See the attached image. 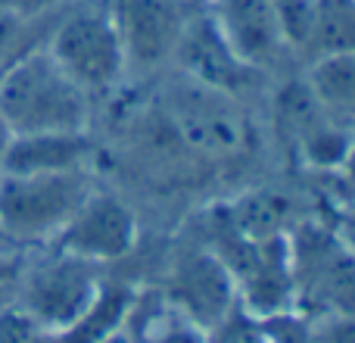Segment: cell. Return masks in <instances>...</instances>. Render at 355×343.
<instances>
[{
  "label": "cell",
  "mask_w": 355,
  "mask_h": 343,
  "mask_svg": "<svg viewBox=\"0 0 355 343\" xmlns=\"http://www.w3.org/2000/svg\"><path fill=\"white\" fill-rule=\"evenodd\" d=\"M156 110L184 150L206 169L237 166L256 150V122L240 97L202 87L175 72L159 85Z\"/></svg>",
  "instance_id": "obj_1"
},
{
  "label": "cell",
  "mask_w": 355,
  "mask_h": 343,
  "mask_svg": "<svg viewBox=\"0 0 355 343\" xmlns=\"http://www.w3.org/2000/svg\"><path fill=\"white\" fill-rule=\"evenodd\" d=\"M97 103L56 66L44 44L0 72V116L12 137L94 131Z\"/></svg>",
  "instance_id": "obj_2"
},
{
  "label": "cell",
  "mask_w": 355,
  "mask_h": 343,
  "mask_svg": "<svg viewBox=\"0 0 355 343\" xmlns=\"http://www.w3.org/2000/svg\"><path fill=\"white\" fill-rule=\"evenodd\" d=\"M97 184V166L69 172H0V240L25 253L50 246Z\"/></svg>",
  "instance_id": "obj_3"
},
{
  "label": "cell",
  "mask_w": 355,
  "mask_h": 343,
  "mask_svg": "<svg viewBox=\"0 0 355 343\" xmlns=\"http://www.w3.org/2000/svg\"><path fill=\"white\" fill-rule=\"evenodd\" d=\"M293 312L355 315V256L327 219H300L287 234Z\"/></svg>",
  "instance_id": "obj_4"
},
{
  "label": "cell",
  "mask_w": 355,
  "mask_h": 343,
  "mask_svg": "<svg viewBox=\"0 0 355 343\" xmlns=\"http://www.w3.org/2000/svg\"><path fill=\"white\" fill-rule=\"evenodd\" d=\"M44 47L94 103L119 94L128 81L122 41L106 0H81L66 10L50 28Z\"/></svg>",
  "instance_id": "obj_5"
},
{
  "label": "cell",
  "mask_w": 355,
  "mask_h": 343,
  "mask_svg": "<svg viewBox=\"0 0 355 343\" xmlns=\"http://www.w3.org/2000/svg\"><path fill=\"white\" fill-rule=\"evenodd\" d=\"M106 275L110 269L103 265H94L56 246H41L37 256H25L16 306L31 315L50 337H60L94 306Z\"/></svg>",
  "instance_id": "obj_6"
},
{
  "label": "cell",
  "mask_w": 355,
  "mask_h": 343,
  "mask_svg": "<svg viewBox=\"0 0 355 343\" xmlns=\"http://www.w3.org/2000/svg\"><path fill=\"white\" fill-rule=\"evenodd\" d=\"M271 128L281 137L284 153L315 175H334L355 141V131L321 110L300 72L271 85Z\"/></svg>",
  "instance_id": "obj_7"
},
{
  "label": "cell",
  "mask_w": 355,
  "mask_h": 343,
  "mask_svg": "<svg viewBox=\"0 0 355 343\" xmlns=\"http://www.w3.org/2000/svg\"><path fill=\"white\" fill-rule=\"evenodd\" d=\"M202 6L231 53L265 81L275 85L302 69V56L275 0H206Z\"/></svg>",
  "instance_id": "obj_8"
},
{
  "label": "cell",
  "mask_w": 355,
  "mask_h": 343,
  "mask_svg": "<svg viewBox=\"0 0 355 343\" xmlns=\"http://www.w3.org/2000/svg\"><path fill=\"white\" fill-rule=\"evenodd\" d=\"M122 41L128 78H159L175 62L196 0H106Z\"/></svg>",
  "instance_id": "obj_9"
},
{
  "label": "cell",
  "mask_w": 355,
  "mask_h": 343,
  "mask_svg": "<svg viewBox=\"0 0 355 343\" xmlns=\"http://www.w3.org/2000/svg\"><path fill=\"white\" fill-rule=\"evenodd\" d=\"M50 246L112 269L141 250V215L122 194L100 181Z\"/></svg>",
  "instance_id": "obj_10"
},
{
  "label": "cell",
  "mask_w": 355,
  "mask_h": 343,
  "mask_svg": "<svg viewBox=\"0 0 355 343\" xmlns=\"http://www.w3.org/2000/svg\"><path fill=\"white\" fill-rule=\"evenodd\" d=\"M168 306H175L181 315L209 331L218 325L234 306H240L234 278L221 265V259L206 244H190L175 253L168 262L162 284L156 287Z\"/></svg>",
  "instance_id": "obj_11"
},
{
  "label": "cell",
  "mask_w": 355,
  "mask_h": 343,
  "mask_svg": "<svg viewBox=\"0 0 355 343\" xmlns=\"http://www.w3.org/2000/svg\"><path fill=\"white\" fill-rule=\"evenodd\" d=\"M172 69L178 75H184V78L196 81V85L231 94V97H240V100H250V94L271 87V81H265L262 75L246 69L231 53V47L225 44V37L218 35V28L209 19L206 6H200L193 12V19H190Z\"/></svg>",
  "instance_id": "obj_12"
},
{
  "label": "cell",
  "mask_w": 355,
  "mask_h": 343,
  "mask_svg": "<svg viewBox=\"0 0 355 343\" xmlns=\"http://www.w3.org/2000/svg\"><path fill=\"white\" fill-rule=\"evenodd\" d=\"M100 160V147L94 131L72 135H22L12 137L0 172H69L94 169Z\"/></svg>",
  "instance_id": "obj_13"
},
{
  "label": "cell",
  "mask_w": 355,
  "mask_h": 343,
  "mask_svg": "<svg viewBox=\"0 0 355 343\" xmlns=\"http://www.w3.org/2000/svg\"><path fill=\"white\" fill-rule=\"evenodd\" d=\"M300 75L321 110L343 128L355 131V50L312 56L302 62Z\"/></svg>",
  "instance_id": "obj_14"
},
{
  "label": "cell",
  "mask_w": 355,
  "mask_h": 343,
  "mask_svg": "<svg viewBox=\"0 0 355 343\" xmlns=\"http://www.w3.org/2000/svg\"><path fill=\"white\" fill-rule=\"evenodd\" d=\"M122 343H206V331L175 306H168L156 287H141L125 321Z\"/></svg>",
  "instance_id": "obj_15"
},
{
  "label": "cell",
  "mask_w": 355,
  "mask_h": 343,
  "mask_svg": "<svg viewBox=\"0 0 355 343\" xmlns=\"http://www.w3.org/2000/svg\"><path fill=\"white\" fill-rule=\"evenodd\" d=\"M340 50H355V0H309L302 62Z\"/></svg>",
  "instance_id": "obj_16"
},
{
  "label": "cell",
  "mask_w": 355,
  "mask_h": 343,
  "mask_svg": "<svg viewBox=\"0 0 355 343\" xmlns=\"http://www.w3.org/2000/svg\"><path fill=\"white\" fill-rule=\"evenodd\" d=\"M0 343H53V337L16 303H10L0 309Z\"/></svg>",
  "instance_id": "obj_17"
},
{
  "label": "cell",
  "mask_w": 355,
  "mask_h": 343,
  "mask_svg": "<svg viewBox=\"0 0 355 343\" xmlns=\"http://www.w3.org/2000/svg\"><path fill=\"white\" fill-rule=\"evenodd\" d=\"M25 256H28L25 250H16V246L0 240V309L16 303L19 278H22V269H25Z\"/></svg>",
  "instance_id": "obj_18"
},
{
  "label": "cell",
  "mask_w": 355,
  "mask_h": 343,
  "mask_svg": "<svg viewBox=\"0 0 355 343\" xmlns=\"http://www.w3.org/2000/svg\"><path fill=\"white\" fill-rule=\"evenodd\" d=\"M312 343H355V315H321L309 319Z\"/></svg>",
  "instance_id": "obj_19"
},
{
  "label": "cell",
  "mask_w": 355,
  "mask_h": 343,
  "mask_svg": "<svg viewBox=\"0 0 355 343\" xmlns=\"http://www.w3.org/2000/svg\"><path fill=\"white\" fill-rule=\"evenodd\" d=\"M62 6V0H0V16L22 19V22H37Z\"/></svg>",
  "instance_id": "obj_20"
},
{
  "label": "cell",
  "mask_w": 355,
  "mask_h": 343,
  "mask_svg": "<svg viewBox=\"0 0 355 343\" xmlns=\"http://www.w3.org/2000/svg\"><path fill=\"white\" fill-rule=\"evenodd\" d=\"M337 181V190H340V203H349L355 206V141L349 144V150H346L343 162L337 166L334 175H327Z\"/></svg>",
  "instance_id": "obj_21"
},
{
  "label": "cell",
  "mask_w": 355,
  "mask_h": 343,
  "mask_svg": "<svg viewBox=\"0 0 355 343\" xmlns=\"http://www.w3.org/2000/svg\"><path fill=\"white\" fill-rule=\"evenodd\" d=\"M327 221H331L334 231L340 234V240L349 246L352 256H355V206H349V203H337V206H334V215Z\"/></svg>",
  "instance_id": "obj_22"
},
{
  "label": "cell",
  "mask_w": 355,
  "mask_h": 343,
  "mask_svg": "<svg viewBox=\"0 0 355 343\" xmlns=\"http://www.w3.org/2000/svg\"><path fill=\"white\" fill-rule=\"evenodd\" d=\"M10 141H12V131H10V125L3 122V116H0V162H3V156H6V147H10Z\"/></svg>",
  "instance_id": "obj_23"
},
{
  "label": "cell",
  "mask_w": 355,
  "mask_h": 343,
  "mask_svg": "<svg viewBox=\"0 0 355 343\" xmlns=\"http://www.w3.org/2000/svg\"><path fill=\"white\" fill-rule=\"evenodd\" d=\"M196 3H206V0H196Z\"/></svg>",
  "instance_id": "obj_24"
},
{
  "label": "cell",
  "mask_w": 355,
  "mask_h": 343,
  "mask_svg": "<svg viewBox=\"0 0 355 343\" xmlns=\"http://www.w3.org/2000/svg\"><path fill=\"white\" fill-rule=\"evenodd\" d=\"M116 343H122V340H116Z\"/></svg>",
  "instance_id": "obj_25"
}]
</instances>
